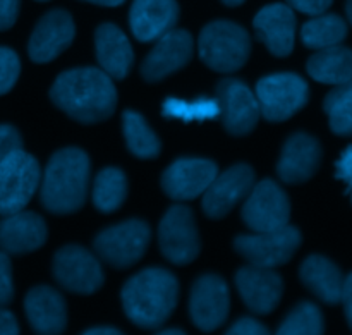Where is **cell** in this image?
Segmentation results:
<instances>
[{
  "label": "cell",
  "mask_w": 352,
  "mask_h": 335,
  "mask_svg": "<svg viewBox=\"0 0 352 335\" xmlns=\"http://www.w3.org/2000/svg\"><path fill=\"white\" fill-rule=\"evenodd\" d=\"M301 241L296 227L285 226L268 233L241 234L234 239V250L254 267L275 268L294 257Z\"/></svg>",
  "instance_id": "8"
},
{
  "label": "cell",
  "mask_w": 352,
  "mask_h": 335,
  "mask_svg": "<svg viewBox=\"0 0 352 335\" xmlns=\"http://www.w3.org/2000/svg\"><path fill=\"white\" fill-rule=\"evenodd\" d=\"M254 186V171L246 164H237L217 174L212 184L203 193V212L210 219H223L230 210L236 208L250 195Z\"/></svg>",
  "instance_id": "14"
},
{
  "label": "cell",
  "mask_w": 352,
  "mask_h": 335,
  "mask_svg": "<svg viewBox=\"0 0 352 335\" xmlns=\"http://www.w3.org/2000/svg\"><path fill=\"white\" fill-rule=\"evenodd\" d=\"M95 50L98 64L112 79H124L134 62L131 41L116 24H100L95 31Z\"/></svg>",
  "instance_id": "24"
},
{
  "label": "cell",
  "mask_w": 352,
  "mask_h": 335,
  "mask_svg": "<svg viewBox=\"0 0 352 335\" xmlns=\"http://www.w3.org/2000/svg\"><path fill=\"white\" fill-rule=\"evenodd\" d=\"M236 285L248 308L256 315H268L278 306L284 282L274 268L243 267L236 274Z\"/></svg>",
  "instance_id": "18"
},
{
  "label": "cell",
  "mask_w": 352,
  "mask_h": 335,
  "mask_svg": "<svg viewBox=\"0 0 352 335\" xmlns=\"http://www.w3.org/2000/svg\"><path fill=\"white\" fill-rule=\"evenodd\" d=\"M38 2H47V0H38Z\"/></svg>",
  "instance_id": "47"
},
{
  "label": "cell",
  "mask_w": 352,
  "mask_h": 335,
  "mask_svg": "<svg viewBox=\"0 0 352 335\" xmlns=\"http://www.w3.org/2000/svg\"><path fill=\"white\" fill-rule=\"evenodd\" d=\"M19 14V0H0V31L14 26Z\"/></svg>",
  "instance_id": "39"
},
{
  "label": "cell",
  "mask_w": 352,
  "mask_h": 335,
  "mask_svg": "<svg viewBox=\"0 0 352 335\" xmlns=\"http://www.w3.org/2000/svg\"><path fill=\"white\" fill-rule=\"evenodd\" d=\"M198 50L201 61L213 71L236 72L250 58L251 38L239 24L213 21L201 30Z\"/></svg>",
  "instance_id": "4"
},
{
  "label": "cell",
  "mask_w": 352,
  "mask_h": 335,
  "mask_svg": "<svg viewBox=\"0 0 352 335\" xmlns=\"http://www.w3.org/2000/svg\"><path fill=\"white\" fill-rule=\"evenodd\" d=\"M162 255L174 265H188L198 258L201 250L195 213L184 205L167 210L158 227Z\"/></svg>",
  "instance_id": "9"
},
{
  "label": "cell",
  "mask_w": 352,
  "mask_h": 335,
  "mask_svg": "<svg viewBox=\"0 0 352 335\" xmlns=\"http://www.w3.org/2000/svg\"><path fill=\"white\" fill-rule=\"evenodd\" d=\"M230 296L226 281L219 275H201L192 284L189 313L192 323L203 332H213L229 316Z\"/></svg>",
  "instance_id": "13"
},
{
  "label": "cell",
  "mask_w": 352,
  "mask_h": 335,
  "mask_svg": "<svg viewBox=\"0 0 352 335\" xmlns=\"http://www.w3.org/2000/svg\"><path fill=\"white\" fill-rule=\"evenodd\" d=\"M85 2L96 3V6H105V7H117L124 2V0H85Z\"/></svg>",
  "instance_id": "43"
},
{
  "label": "cell",
  "mask_w": 352,
  "mask_h": 335,
  "mask_svg": "<svg viewBox=\"0 0 352 335\" xmlns=\"http://www.w3.org/2000/svg\"><path fill=\"white\" fill-rule=\"evenodd\" d=\"M0 335H19L16 316L2 308H0Z\"/></svg>",
  "instance_id": "40"
},
{
  "label": "cell",
  "mask_w": 352,
  "mask_h": 335,
  "mask_svg": "<svg viewBox=\"0 0 352 335\" xmlns=\"http://www.w3.org/2000/svg\"><path fill=\"white\" fill-rule=\"evenodd\" d=\"M192 38L184 30H170L160 36L141 64V76L148 83H158L181 71L192 57Z\"/></svg>",
  "instance_id": "16"
},
{
  "label": "cell",
  "mask_w": 352,
  "mask_h": 335,
  "mask_svg": "<svg viewBox=\"0 0 352 335\" xmlns=\"http://www.w3.org/2000/svg\"><path fill=\"white\" fill-rule=\"evenodd\" d=\"M179 282L165 268H146L126 282L122 305L127 318L141 329L153 330L170 318L177 306Z\"/></svg>",
  "instance_id": "2"
},
{
  "label": "cell",
  "mask_w": 352,
  "mask_h": 335,
  "mask_svg": "<svg viewBox=\"0 0 352 335\" xmlns=\"http://www.w3.org/2000/svg\"><path fill=\"white\" fill-rule=\"evenodd\" d=\"M301 281L327 305H339L344 291V275L333 261L322 255H311L301 265Z\"/></svg>",
  "instance_id": "25"
},
{
  "label": "cell",
  "mask_w": 352,
  "mask_h": 335,
  "mask_svg": "<svg viewBox=\"0 0 352 335\" xmlns=\"http://www.w3.org/2000/svg\"><path fill=\"white\" fill-rule=\"evenodd\" d=\"M162 114L168 119L208 120L220 116V107L217 98H208V96L195 100L167 98L162 105Z\"/></svg>",
  "instance_id": "31"
},
{
  "label": "cell",
  "mask_w": 352,
  "mask_h": 335,
  "mask_svg": "<svg viewBox=\"0 0 352 335\" xmlns=\"http://www.w3.org/2000/svg\"><path fill=\"white\" fill-rule=\"evenodd\" d=\"M21 72L19 57L14 50L0 47V95H6L16 85Z\"/></svg>",
  "instance_id": "33"
},
{
  "label": "cell",
  "mask_w": 352,
  "mask_h": 335,
  "mask_svg": "<svg viewBox=\"0 0 352 335\" xmlns=\"http://www.w3.org/2000/svg\"><path fill=\"white\" fill-rule=\"evenodd\" d=\"M244 224L254 233H268L289 226L291 203L284 189L272 179L253 186L243 206Z\"/></svg>",
  "instance_id": "10"
},
{
  "label": "cell",
  "mask_w": 352,
  "mask_h": 335,
  "mask_svg": "<svg viewBox=\"0 0 352 335\" xmlns=\"http://www.w3.org/2000/svg\"><path fill=\"white\" fill-rule=\"evenodd\" d=\"M340 303L344 305V312H346L347 323H349L352 330V274L344 281V291H342V299Z\"/></svg>",
  "instance_id": "41"
},
{
  "label": "cell",
  "mask_w": 352,
  "mask_h": 335,
  "mask_svg": "<svg viewBox=\"0 0 352 335\" xmlns=\"http://www.w3.org/2000/svg\"><path fill=\"white\" fill-rule=\"evenodd\" d=\"M151 239V230L143 220H126L109 227L96 236V255L113 268H129L143 258Z\"/></svg>",
  "instance_id": "6"
},
{
  "label": "cell",
  "mask_w": 352,
  "mask_h": 335,
  "mask_svg": "<svg viewBox=\"0 0 352 335\" xmlns=\"http://www.w3.org/2000/svg\"><path fill=\"white\" fill-rule=\"evenodd\" d=\"M127 196V177L120 169L100 171L93 184V203L102 213H112L122 206Z\"/></svg>",
  "instance_id": "28"
},
{
  "label": "cell",
  "mask_w": 352,
  "mask_h": 335,
  "mask_svg": "<svg viewBox=\"0 0 352 335\" xmlns=\"http://www.w3.org/2000/svg\"><path fill=\"white\" fill-rule=\"evenodd\" d=\"M329 116L330 129L339 136H352V79L346 85L336 86L323 103Z\"/></svg>",
  "instance_id": "30"
},
{
  "label": "cell",
  "mask_w": 352,
  "mask_h": 335,
  "mask_svg": "<svg viewBox=\"0 0 352 335\" xmlns=\"http://www.w3.org/2000/svg\"><path fill=\"white\" fill-rule=\"evenodd\" d=\"M347 36V24L337 14H320L301 28L302 43L313 50L340 45Z\"/></svg>",
  "instance_id": "27"
},
{
  "label": "cell",
  "mask_w": 352,
  "mask_h": 335,
  "mask_svg": "<svg viewBox=\"0 0 352 335\" xmlns=\"http://www.w3.org/2000/svg\"><path fill=\"white\" fill-rule=\"evenodd\" d=\"M336 177L346 184V191L352 199V144L342 151L336 164Z\"/></svg>",
  "instance_id": "36"
},
{
  "label": "cell",
  "mask_w": 352,
  "mask_h": 335,
  "mask_svg": "<svg viewBox=\"0 0 352 335\" xmlns=\"http://www.w3.org/2000/svg\"><path fill=\"white\" fill-rule=\"evenodd\" d=\"M223 3H226L227 7H237L241 6V3H244V0H222Z\"/></svg>",
  "instance_id": "45"
},
{
  "label": "cell",
  "mask_w": 352,
  "mask_h": 335,
  "mask_svg": "<svg viewBox=\"0 0 352 335\" xmlns=\"http://www.w3.org/2000/svg\"><path fill=\"white\" fill-rule=\"evenodd\" d=\"M333 0H287L291 9L299 10L302 14H309V16H320L325 12Z\"/></svg>",
  "instance_id": "38"
},
{
  "label": "cell",
  "mask_w": 352,
  "mask_h": 335,
  "mask_svg": "<svg viewBox=\"0 0 352 335\" xmlns=\"http://www.w3.org/2000/svg\"><path fill=\"white\" fill-rule=\"evenodd\" d=\"M47 241V226L33 212L10 213L0 220V250L10 255H24L41 248Z\"/></svg>",
  "instance_id": "21"
},
{
  "label": "cell",
  "mask_w": 352,
  "mask_h": 335,
  "mask_svg": "<svg viewBox=\"0 0 352 335\" xmlns=\"http://www.w3.org/2000/svg\"><path fill=\"white\" fill-rule=\"evenodd\" d=\"M41 205L55 215L82 208L88 196L89 158L79 148H64L52 155L40 181Z\"/></svg>",
  "instance_id": "3"
},
{
  "label": "cell",
  "mask_w": 352,
  "mask_h": 335,
  "mask_svg": "<svg viewBox=\"0 0 352 335\" xmlns=\"http://www.w3.org/2000/svg\"><path fill=\"white\" fill-rule=\"evenodd\" d=\"M179 19L175 0H134L129 12L131 31L140 41H153L174 30Z\"/></svg>",
  "instance_id": "22"
},
{
  "label": "cell",
  "mask_w": 352,
  "mask_h": 335,
  "mask_svg": "<svg viewBox=\"0 0 352 335\" xmlns=\"http://www.w3.org/2000/svg\"><path fill=\"white\" fill-rule=\"evenodd\" d=\"M217 102L223 127L232 136H246L256 127L260 105L254 91L239 79L227 78L217 85Z\"/></svg>",
  "instance_id": "12"
},
{
  "label": "cell",
  "mask_w": 352,
  "mask_h": 335,
  "mask_svg": "<svg viewBox=\"0 0 352 335\" xmlns=\"http://www.w3.org/2000/svg\"><path fill=\"white\" fill-rule=\"evenodd\" d=\"M24 310L34 332L60 335L67 327V306L60 292L47 285H38L28 292Z\"/></svg>",
  "instance_id": "23"
},
{
  "label": "cell",
  "mask_w": 352,
  "mask_h": 335,
  "mask_svg": "<svg viewBox=\"0 0 352 335\" xmlns=\"http://www.w3.org/2000/svg\"><path fill=\"white\" fill-rule=\"evenodd\" d=\"M74 34L76 26L71 14L62 9L50 10L38 21L31 33L30 45H28L30 58L36 64H47L54 61L71 47Z\"/></svg>",
  "instance_id": "17"
},
{
  "label": "cell",
  "mask_w": 352,
  "mask_h": 335,
  "mask_svg": "<svg viewBox=\"0 0 352 335\" xmlns=\"http://www.w3.org/2000/svg\"><path fill=\"white\" fill-rule=\"evenodd\" d=\"M19 150H23L19 131L9 124H0V164Z\"/></svg>",
  "instance_id": "34"
},
{
  "label": "cell",
  "mask_w": 352,
  "mask_h": 335,
  "mask_svg": "<svg viewBox=\"0 0 352 335\" xmlns=\"http://www.w3.org/2000/svg\"><path fill=\"white\" fill-rule=\"evenodd\" d=\"M260 114L270 122H284L308 103V83L294 72H278L265 76L258 81L256 89Z\"/></svg>",
  "instance_id": "5"
},
{
  "label": "cell",
  "mask_w": 352,
  "mask_h": 335,
  "mask_svg": "<svg viewBox=\"0 0 352 335\" xmlns=\"http://www.w3.org/2000/svg\"><path fill=\"white\" fill-rule=\"evenodd\" d=\"M322 162L318 140L306 133H296L285 141L277 164L278 177L285 184H302L316 174Z\"/></svg>",
  "instance_id": "20"
},
{
  "label": "cell",
  "mask_w": 352,
  "mask_h": 335,
  "mask_svg": "<svg viewBox=\"0 0 352 335\" xmlns=\"http://www.w3.org/2000/svg\"><path fill=\"white\" fill-rule=\"evenodd\" d=\"M323 315L313 303H301L296 306L275 335H323Z\"/></svg>",
  "instance_id": "32"
},
{
  "label": "cell",
  "mask_w": 352,
  "mask_h": 335,
  "mask_svg": "<svg viewBox=\"0 0 352 335\" xmlns=\"http://www.w3.org/2000/svg\"><path fill=\"white\" fill-rule=\"evenodd\" d=\"M50 98L62 112L81 124H96L112 117L117 91L112 78L96 67L62 72L50 89Z\"/></svg>",
  "instance_id": "1"
},
{
  "label": "cell",
  "mask_w": 352,
  "mask_h": 335,
  "mask_svg": "<svg viewBox=\"0 0 352 335\" xmlns=\"http://www.w3.org/2000/svg\"><path fill=\"white\" fill-rule=\"evenodd\" d=\"M82 335H124V334L119 332V330L112 329V327H96V329L88 330V332H85Z\"/></svg>",
  "instance_id": "42"
},
{
  "label": "cell",
  "mask_w": 352,
  "mask_h": 335,
  "mask_svg": "<svg viewBox=\"0 0 352 335\" xmlns=\"http://www.w3.org/2000/svg\"><path fill=\"white\" fill-rule=\"evenodd\" d=\"M226 335H270L267 327L263 323H260L258 320L250 318V316H244V318L237 320Z\"/></svg>",
  "instance_id": "37"
},
{
  "label": "cell",
  "mask_w": 352,
  "mask_h": 335,
  "mask_svg": "<svg viewBox=\"0 0 352 335\" xmlns=\"http://www.w3.org/2000/svg\"><path fill=\"white\" fill-rule=\"evenodd\" d=\"M14 298L12 267L7 253L0 251V306H6Z\"/></svg>",
  "instance_id": "35"
},
{
  "label": "cell",
  "mask_w": 352,
  "mask_h": 335,
  "mask_svg": "<svg viewBox=\"0 0 352 335\" xmlns=\"http://www.w3.org/2000/svg\"><path fill=\"white\" fill-rule=\"evenodd\" d=\"M54 277L58 284L74 294H93L103 285L100 261L81 246H64L55 253Z\"/></svg>",
  "instance_id": "11"
},
{
  "label": "cell",
  "mask_w": 352,
  "mask_h": 335,
  "mask_svg": "<svg viewBox=\"0 0 352 335\" xmlns=\"http://www.w3.org/2000/svg\"><path fill=\"white\" fill-rule=\"evenodd\" d=\"M254 33L275 57H287L294 50L296 16L285 3H270L254 16Z\"/></svg>",
  "instance_id": "19"
},
{
  "label": "cell",
  "mask_w": 352,
  "mask_h": 335,
  "mask_svg": "<svg viewBox=\"0 0 352 335\" xmlns=\"http://www.w3.org/2000/svg\"><path fill=\"white\" fill-rule=\"evenodd\" d=\"M157 335H186V334L179 329H170V330H164V332H160Z\"/></svg>",
  "instance_id": "44"
},
{
  "label": "cell",
  "mask_w": 352,
  "mask_h": 335,
  "mask_svg": "<svg viewBox=\"0 0 352 335\" xmlns=\"http://www.w3.org/2000/svg\"><path fill=\"white\" fill-rule=\"evenodd\" d=\"M41 181L40 165L33 155L16 151L0 164V215L26 208Z\"/></svg>",
  "instance_id": "7"
},
{
  "label": "cell",
  "mask_w": 352,
  "mask_h": 335,
  "mask_svg": "<svg viewBox=\"0 0 352 335\" xmlns=\"http://www.w3.org/2000/svg\"><path fill=\"white\" fill-rule=\"evenodd\" d=\"M219 174L215 162L206 158H179L162 175V189L177 202H189L206 191Z\"/></svg>",
  "instance_id": "15"
},
{
  "label": "cell",
  "mask_w": 352,
  "mask_h": 335,
  "mask_svg": "<svg viewBox=\"0 0 352 335\" xmlns=\"http://www.w3.org/2000/svg\"><path fill=\"white\" fill-rule=\"evenodd\" d=\"M122 129L127 148L138 158H157L162 143L151 131L144 117L134 110H126L122 116Z\"/></svg>",
  "instance_id": "29"
},
{
  "label": "cell",
  "mask_w": 352,
  "mask_h": 335,
  "mask_svg": "<svg viewBox=\"0 0 352 335\" xmlns=\"http://www.w3.org/2000/svg\"><path fill=\"white\" fill-rule=\"evenodd\" d=\"M346 12H347V17H349V23L352 24V0H347Z\"/></svg>",
  "instance_id": "46"
},
{
  "label": "cell",
  "mask_w": 352,
  "mask_h": 335,
  "mask_svg": "<svg viewBox=\"0 0 352 335\" xmlns=\"http://www.w3.org/2000/svg\"><path fill=\"white\" fill-rule=\"evenodd\" d=\"M306 69L318 83L332 86L346 85L352 79V50L340 45L323 48L309 57Z\"/></svg>",
  "instance_id": "26"
}]
</instances>
